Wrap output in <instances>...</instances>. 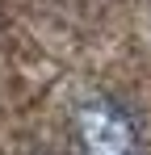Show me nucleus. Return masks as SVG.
<instances>
[{
    "instance_id": "1",
    "label": "nucleus",
    "mask_w": 151,
    "mask_h": 155,
    "mask_svg": "<svg viewBox=\"0 0 151 155\" xmlns=\"http://www.w3.org/2000/svg\"><path fill=\"white\" fill-rule=\"evenodd\" d=\"M72 138L80 155H143V134L134 113L118 97H84L72 113Z\"/></svg>"
}]
</instances>
